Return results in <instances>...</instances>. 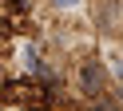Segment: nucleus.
<instances>
[{
    "mask_svg": "<svg viewBox=\"0 0 123 111\" xmlns=\"http://www.w3.org/2000/svg\"><path fill=\"white\" fill-rule=\"evenodd\" d=\"M75 4V0H56V8H72Z\"/></svg>",
    "mask_w": 123,
    "mask_h": 111,
    "instance_id": "obj_1",
    "label": "nucleus"
}]
</instances>
